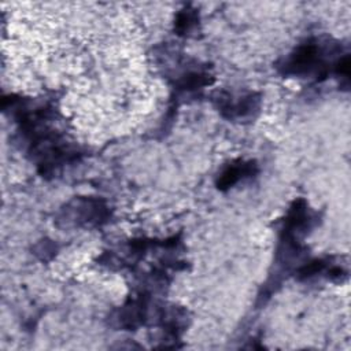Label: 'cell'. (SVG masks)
Returning <instances> with one entry per match:
<instances>
[{"mask_svg": "<svg viewBox=\"0 0 351 351\" xmlns=\"http://www.w3.org/2000/svg\"><path fill=\"white\" fill-rule=\"evenodd\" d=\"M215 106L222 118L232 122H250L255 119L262 108V95L259 92L221 93L215 99Z\"/></svg>", "mask_w": 351, "mask_h": 351, "instance_id": "cell-3", "label": "cell"}, {"mask_svg": "<svg viewBox=\"0 0 351 351\" xmlns=\"http://www.w3.org/2000/svg\"><path fill=\"white\" fill-rule=\"evenodd\" d=\"M111 208L103 197L75 196L55 214V225L60 229H92L107 223Z\"/></svg>", "mask_w": 351, "mask_h": 351, "instance_id": "cell-2", "label": "cell"}, {"mask_svg": "<svg viewBox=\"0 0 351 351\" xmlns=\"http://www.w3.org/2000/svg\"><path fill=\"white\" fill-rule=\"evenodd\" d=\"M151 295L148 289L138 291L117 307L108 318L111 328L117 330H136L147 324L149 315Z\"/></svg>", "mask_w": 351, "mask_h": 351, "instance_id": "cell-4", "label": "cell"}, {"mask_svg": "<svg viewBox=\"0 0 351 351\" xmlns=\"http://www.w3.org/2000/svg\"><path fill=\"white\" fill-rule=\"evenodd\" d=\"M199 27V11L192 5H184L176 15L174 32L180 37H192Z\"/></svg>", "mask_w": 351, "mask_h": 351, "instance_id": "cell-9", "label": "cell"}, {"mask_svg": "<svg viewBox=\"0 0 351 351\" xmlns=\"http://www.w3.org/2000/svg\"><path fill=\"white\" fill-rule=\"evenodd\" d=\"M188 311L178 306H163L156 313V326L160 330L163 348H177L184 330L188 326Z\"/></svg>", "mask_w": 351, "mask_h": 351, "instance_id": "cell-5", "label": "cell"}, {"mask_svg": "<svg viewBox=\"0 0 351 351\" xmlns=\"http://www.w3.org/2000/svg\"><path fill=\"white\" fill-rule=\"evenodd\" d=\"M259 171L256 160L252 159H236L228 163L217 176L215 186L218 191L226 192L237 184L254 178Z\"/></svg>", "mask_w": 351, "mask_h": 351, "instance_id": "cell-7", "label": "cell"}, {"mask_svg": "<svg viewBox=\"0 0 351 351\" xmlns=\"http://www.w3.org/2000/svg\"><path fill=\"white\" fill-rule=\"evenodd\" d=\"M340 52L341 48L336 41L311 37L281 59L277 64V70L284 77L313 78L321 82L332 73Z\"/></svg>", "mask_w": 351, "mask_h": 351, "instance_id": "cell-1", "label": "cell"}, {"mask_svg": "<svg viewBox=\"0 0 351 351\" xmlns=\"http://www.w3.org/2000/svg\"><path fill=\"white\" fill-rule=\"evenodd\" d=\"M318 223V215L302 197L292 202L281 223L280 236L302 240Z\"/></svg>", "mask_w": 351, "mask_h": 351, "instance_id": "cell-6", "label": "cell"}, {"mask_svg": "<svg viewBox=\"0 0 351 351\" xmlns=\"http://www.w3.org/2000/svg\"><path fill=\"white\" fill-rule=\"evenodd\" d=\"M58 252V244L51 239H41L33 245V254L40 259L41 262H48L53 259V256Z\"/></svg>", "mask_w": 351, "mask_h": 351, "instance_id": "cell-10", "label": "cell"}, {"mask_svg": "<svg viewBox=\"0 0 351 351\" xmlns=\"http://www.w3.org/2000/svg\"><path fill=\"white\" fill-rule=\"evenodd\" d=\"M214 75L206 67H193L186 69L173 82V89L177 96L195 95L203 90L206 86L211 85Z\"/></svg>", "mask_w": 351, "mask_h": 351, "instance_id": "cell-8", "label": "cell"}]
</instances>
